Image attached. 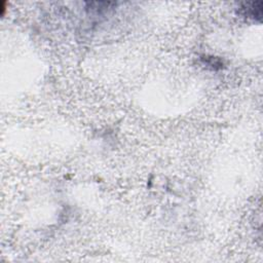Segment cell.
Returning <instances> with one entry per match:
<instances>
[{
  "instance_id": "1",
  "label": "cell",
  "mask_w": 263,
  "mask_h": 263,
  "mask_svg": "<svg viewBox=\"0 0 263 263\" xmlns=\"http://www.w3.org/2000/svg\"><path fill=\"white\" fill-rule=\"evenodd\" d=\"M262 1H253V2H245L239 7V12L249 18H253L255 21H261L262 18Z\"/></svg>"
}]
</instances>
